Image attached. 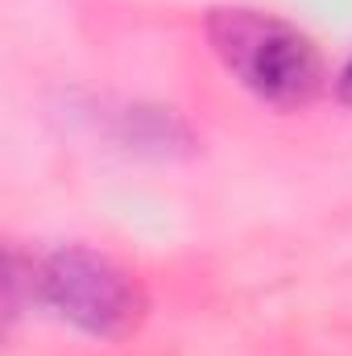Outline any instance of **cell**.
Masks as SVG:
<instances>
[{
  "label": "cell",
  "instance_id": "1",
  "mask_svg": "<svg viewBox=\"0 0 352 356\" xmlns=\"http://www.w3.org/2000/svg\"><path fill=\"white\" fill-rule=\"evenodd\" d=\"M207 38L220 63L273 108H303L323 91V58L315 42L269 13L216 8L207 17Z\"/></svg>",
  "mask_w": 352,
  "mask_h": 356
},
{
  "label": "cell",
  "instance_id": "2",
  "mask_svg": "<svg viewBox=\"0 0 352 356\" xmlns=\"http://www.w3.org/2000/svg\"><path fill=\"white\" fill-rule=\"evenodd\" d=\"M33 290L46 307H54L79 332L99 336V340L129 336L145 315V294L133 282V273H125L112 257L91 253V249L50 253L38 266Z\"/></svg>",
  "mask_w": 352,
  "mask_h": 356
},
{
  "label": "cell",
  "instance_id": "3",
  "mask_svg": "<svg viewBox=\"0 0 352 356\" xmlns=\"http://www.w3.org/2000/svg\"><path fill=\"white\" fill-rule=\"evenodd\" d=\"M336 95H340L344 104H352V58L340 67V75H336Z\"/></svg>",
  "mask_w": 352,
  "mask_h": 356
}]
</instances>
